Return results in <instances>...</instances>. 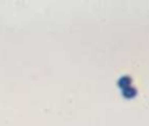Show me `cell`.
<instances>
[{"mask_svg":"<svg viewBox=\"0 0 149 126\" xmlns=\"http://www.w3.org/2000/svg\"><path fill=\"white\" fill-rule=\"evenodd\" d=\"M131 84H132V79L130 76H122V77H119V80H118V87L122 88V89L130 87Z\"/></svg>","mask_w":149,"mask_h":126,"instance_id":"1","label":"cell"},{"mask_svg":"<svg viewBox=\"0 0 149 126\" xmlns=\"http://www.w3.org/2000/svg\"><path fill=\"white\" fill-rule=\"evenodd\" d=\"M136 95H137V89L135 87H132V85H130V87L123 89V96L126 99H134Z\"/></svg>","mask_w":149,"mask_h":126,"instance_id":"2","label":"cell"}]
</instances>
